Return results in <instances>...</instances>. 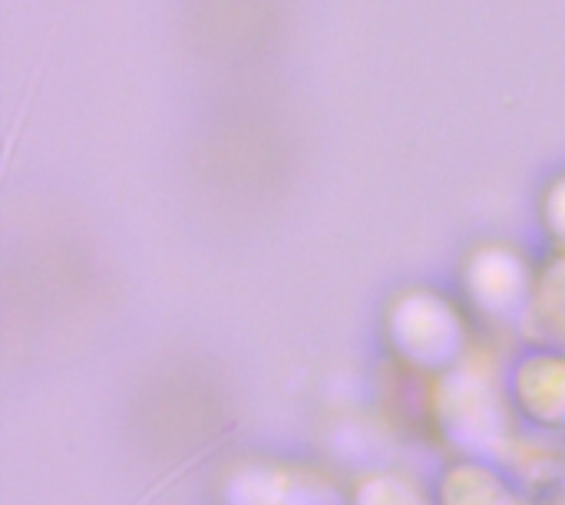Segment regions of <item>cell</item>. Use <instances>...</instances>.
Here are the masks:
<instances>
[{"instance_id":"obj_2","label":"cell","mask_w":565,"mask_h":505,"mask_svg":"<svg viewBox=\"0 0 565 505\" xmlns=\"http://www.w3.org/2000/svg\"><path fill=\"white\" fill-rule=\"evenodd\" d=\"M354 505H424V496L401 476H374L361 483Z\"/></svg>"},{"instance_id":"obj_1","label":"cell","mask_w":565,"mask_h":505,"mask_svg":"<svg viewBox=\"0 0 565 505\" xmlns=\"http://www.w3.org/2000/svg\"><path fill=\"white\" fill-rule=\"evenodd\" d=\"M440 505H523L510 483L483 460L457 463L444 473L437 486Z\"/></svg>"}]
</instances>
